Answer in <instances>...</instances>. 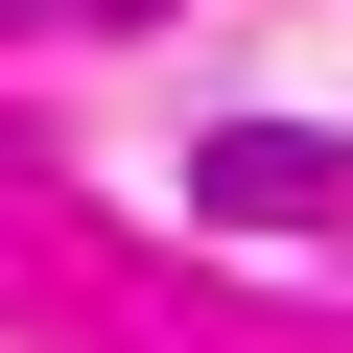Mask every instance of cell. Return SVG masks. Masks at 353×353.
Segmentation results:
<instances>
[{
    "mask_svg": "<svg viewBox=\"0 0 353 353\" xmlns=\"http://www.w3.org/2000/svg\"><path fill=\"white\" fill-rule=\"evenodd\" d=\"M189 189H212L236 236H353V141H306V118H236Z\"/></svg>",
    "mask_w": 353,
    "mask_h": 353,
    "instance_id": "cell-1",
    "label": "cell"
}]
</instances>
